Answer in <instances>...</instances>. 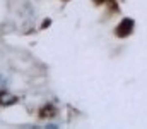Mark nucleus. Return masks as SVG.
<instances>
[{
	"instance_id": "nucleus-1",
	"label": "nucleus",
	"mask_w": 147,
	"mask_h": 129,
	"mask_svg": "<svg viewBox=\"0 0 147 129\" xmlns=\"http://www.w3.org/2000/svg\"><path fill=\"white\" fill-rule=\"evenodd\" d=\"M132 31H134V21H132V19H123V21L116 26V29H115L116 36H120V38L128 36Z\"/></svg>"
},
{
	"instance_id": "nucleus-2",
	"label": "nucleus",
	"mask_w": 147,
	"mask_h": 129,
	"mask_svg": "<svg viewBox=\"0 0 147 129\" xmlns=\"http://www.w3.org/2000/svg\"><path fill=\"white\" fill-rule=\"evenodd\" d=\"M96 3H105V2H110V0H94Z\"/></svg>"
}]
</instances>
